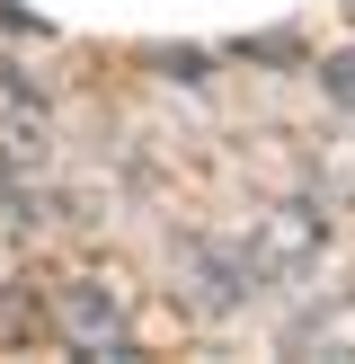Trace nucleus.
I'll return each instance as SVG.
<instances>
[{
  "label": "nucleus",
  "mask_w": 355,
  "mask_h": 364,
  "mask_svg": "<svg viewBox=\"0 0 355 364\" xmlns=\"http://www.w3.org/2000/svg\"><path fill=\"white\" fill-rule=\"evenodd\" d=\"M311 258H320V213H311V205H266L258 223L240 231V240L195 249V276H213V284H204V311H222V302L258 294V284L302 276Z\"/></svg>",
  "instance_id": "f257e3e1"
},
{
  "label": "nucleus",
  "mask_w": 355,
  "mask_h": 364,
  "mask_svg": "<svg viewBox=\"0 0 355 364\" xmlns=\"http://www.w3.org/2000/svg\"><path fill=\"white\" fill-rule=\"evenodd\" d=\"M45 169H53V151H45V124H9L0 134V213H45Z\"/></svg>",
  "instance_id": "f03ea898"
},
{
  "label": "nucleus",
  "mask_w": 355,
  "mask_h": 364,
  "mask_svg": "<svg viewBox=\"0 0 355 364\" xmlns=\"http://www.w3.org/2000/svg\"><path fill=\"white\" fill-rule=\"evenodd\" d=\"M62 338L71 347H89V355H133V329H124V311L106 302V284H62Z\"/></svg>",
  "instance_id": "7ed1b4c3"
},
{
  "label": "nucleus",
  "mask_w": 355,
  "mask_h": 364,
  "mask_svg": "<svg viewBox=\"0 0 355 364\" xmlns=\"http://www.w3.org/2000/svg\"><path fill=\"white\" fill-rule=\"evenodd\" d=\"M329 89H337V98H355V53H346V63H329Z\"/></svg>",
  "instance_id": "20e7f679"
}]
</instances>
